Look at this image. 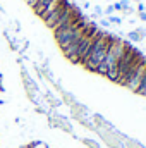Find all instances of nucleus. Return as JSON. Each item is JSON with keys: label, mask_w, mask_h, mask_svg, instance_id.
<instances>
[{"label": "nucleus", "mask_w": 146, "mask_h": 148, "mask_svg": "<svg viewBox=\"0 0 146 148\" xmlns=\"http://www.w3.org/2000/svg\"><path fill=\"white\" fill-rule=\"evenodd\" d=\"M138 16H139V19H141V21H145V23H146V12H139Z\"/></svg>", "instance_id": "13"}, {"label": "nucleus", "mask_w": 146, "mask_h": 148, "mask_svg": "<svg viewBox=\"0 0 146 148\" xmlns=\"http://www.w3.org/2000/svg\"><path fill=\"white\" fill-rule=\"evenodd\" d=\"M103 16V9L100 7V5H96L95 9H93V17H102Z\"/></svg>", "instance_id": "7"}, {"label": "nucleus", "mask_w": 146, "mask_h": 148, "mask_svg": "<svg viewBox=\"0 0 146 148\" xmlns=\"http://www.w3.org/2000/svg\"><path fill=\"white\" fill-rule=\"evenodd\" d=\"M138 12H146L145 3H143V2H138Z\"/></svg>", "instance_id": "10"}, {"label": "nucleus", "mask_w": 146, "mask_h": 148, "mask_svg": "<svg viewBox=\"0 0 146 148\" xmlns=\"http://www.w3.org/2000/svg\"><path fill=\"white\" fill-rule=\"evenodd\" d=\"M127 41H134V43H139V41H143V36H141V33L138 31V28L127 33Z\"/></svg>", "instance_id": "5"}, {"label": "nucleus", "mask_w": 146, "mask_h": 148, "mask_svg": "<svg viewBox=\"0 0 146 148\" xmlns=\"http://www.w3.org/2000/svg\"><path fill=\"white\" fill-rule=\"evenodd\" d=\"M108 23H110V24H119V26H120V24H122V19H120V17H117V16H110Z\"/></svg>", "instance_id": "8"}, {"label": "nucleus", "mask_w": 146, "mask_h": 148, "mask_svg": "<svg viewBox=\"0 0 146 148\" xmlns=\"http://www.w3.org/2000/svg\"><path fill=\"white\" fill-rule=\"evenodd\" d=\"M136 93H139V95L146 97V73H145V77H143V81H141V84H139V88H138Z\"/></svg>", "instance_id": "6"}, {"label": "nucleus", "mask_w": 146, "mask_h": 148, "mask_svg": "<svg viewBox=\"0 0 146 148\" xmlns=\"http://www.w3.org/2000/svg\"><path fill=\"white\" fill-rule=\"evenodd\" d=\"M113 12H115V10H113V5H112V3H110L108 7H107V9H105V14H107V16H112V14H113Z\"/></svg>", "instance_id": "9"}, {"label": "nucleus", "mask_w": 146, "mask_h": 148, "mask_svg": "<svg viewBox=\"0 0 146 148\" xmlns=\"http://www.w3.org/2000/svg\"><path fill=\"white\" fill-rule=\"evenodd\" d=\"M24 2H26V3H28V5H29L31 9H33V7L36 5V2H38V0H24Z\"/></svg>", "instance_id": "12"}, {"label": "nucleus", "mask_w": 146, "mask_h": 148, "mask_svg": "<svg viewBox=\"0 0 146 148\" xmlns=\"http://www.w3.org/2000/svg\"><path fill=\"white\" fill-rule=\"evenodd\" d=\"M122 53H124V41L117 36H112L108 50H107V53H105V59H103V62L98 66L96 74H102V76L108 77L110 81L115 83V81H117V64H119Z\"/></svg>", "instance_id": "1"}, {"label": "nucleus", "mask_w": 146, "mask_h": 148, "mask_svg": "<svg viewBox=\"0 0 146 148\" xmlns=\"http://www.w3.org/2000/svg\"><path fill=\"white\" fill-rule=\"evenodd\" d=\"M145 73H146V57L141 55V57L136 60V64L132 66V69H131V73L127 76L124 86L136 93L138 88H139V84H141V81H143V77H145Z\"/></svg>", "instance_id": "4"}, {"label": "nucleus", "mask_w": 146, "mask_h": 148, "mask_svg": "<svg viewBox=\"0 0 146 148\" xmlns=\"http://www.w3.org/2000/svg\"><path fill=\"white\" fill-rule=\"evenodd\" d=\"M122 41H124V53H122V57H120V60L117 64V81H115L120 86L126 84V79H127V76L131 73L132 66L141 57V53L131 45V41H127V40H122Z\"/></svg>", "instance_id": "3"}, {"label": "nucleus", "mask_w": 146, "mask_h": 148, "mask_svg": "<svg viewBox=\"0 0 146 148\" xmlns=\"http://www.w3.org/2000/svg\"><path fill=\"white\" fill-rule=\"evenodd\" d=\"M100 24H102L103 28H110V23H108V19H102V21H100Z\"/></svg>", "instance_id": "11"}, {"label": "nucleus", "mask_w": 146, "mask_h": 148, "mask_svg": "<svg viewBox=\"0 0 146 148\" xmlns=\"http://www.w3.org/2000/svg\"><path fill=\"white\" fill-rule=\"evenodd\" d=\"M112 36H113V35H108L107 31H98V33H96L95 41H93V45H91V48H89L86 59H84V62L81 64V66H84V69H88V71H91V73H96L98 66H100V64L103 62V59H105V53H107V50H108Z\"/></svg>", "instance_id": "2"}]
</instances>
